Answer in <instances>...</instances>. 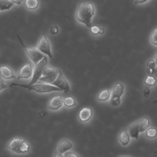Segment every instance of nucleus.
<instances>
[{"label":"nucleus","instance_id":"obj_1","mask_svg":"<svg viewBox=\"0 0 157 157\" xmlns=\"http://www.w3.org/2000/svg\"><path fill=\"white\" fill-rule=\"evenodd\" d=\"M95 7L91 2H81L78 4L76 13L77 20L87 27L92 26V18L95 14Z\"/></svg>","mask_w":157,"mask_h":157},{"label":"nucleus","instance_id":"obj_2","mask_svg":"<svg viewBox=\"0 0 157 157\" xmlns=\"http://www.w3.org/2000/svg\"><path fill=\"white\" fill-rule=\"evenodd\" d=\"M20 87L23 88H26L29 90H33L35 92L39 93H48L53 91H62V90L59 88L53 85L48 84H37L29 85L24 84L12 83L9 87L13 86Z\"/></svg>","mask_w":157,"mask_h":157},{"label":"nucleus","instance_id":"obj_3","mask_svg":"<svg viewBox=\"0 0 157 157\" xmlns=\"http://www.w3.org/2000/svg\"><path fill=\"white\" fill-rule=\"evenodd\" d=\"M7 148L13 153L17 154H24L28 153L30 145L27 141L23 138L14 137L7 145Z\"/></svg>","mask_w":157,"mask_h":157},{"label":"nucleus","instance_id":"obj_4","mask_svg":"<svg viewBox=\"0 0 157 157\" xmlns=\"http://www.w3.org/2000/svg\"><path fill=\"white\" fill-rule=\"evenodd\" d=\"M17 38L19 39L21 45L25 49V51L29 59L35 65L37 64L40 61L44 58L45 56L44 54L41 53L37 48L29 47V46L25 45L22 40L18 36H17Z\"/></svg>","mask_w":157,"mask_h":157},{"label":"nucleus","instance_id":"obj_5","mask_svg":"<svg viewBox=\"0 0 157 157\" xmlns=\"http://www.w3.org/2000/svg\"><path fill=\"white\" fill-rule=\"evenodd\" d=\"M48 65V58L47 56L44 58L36 65L35 69L33 71L32 78L29 85H33L36 84L41 77L46 67Z\"/></svg>","mask_w":157,"mask_h":157},{"label":"nucleus","instance_id":"obj_6","mask_svg":"<svg viewBox=\"0 0 157 157\" xmlns=\"http://www.w3.org/2000/svg\"><path fill=\"white\" fill-rule=\"evenodd\" d=\"M37 49L43 54L47 55L49 58H53L49 41L45 33L41 35L39 41Z\"/></svg>","mask_w":157,"mask_h":157},{"label":"nucleus","instance_id":"obj_7","mask_svg":"<svg viewBox=\"0 0 157 157\" xmlns=\"http://www.w3.org/2000/svg\"><path fill=\"white\" fill-rule=\"evenodd\" d=\"M52 84L53 85L61 89L62 91H64L65 93L71 92V86L60 70H59L57 79Z\"/></svg>","mask_w":157,"mask_h":157},{"label":"nucleus","instance_id":"obj_8","mask_svg":"<svg viewBox=\"0 0 157 157\" xmlns=\"http://www.w3.org/2000/svg\"><path fill=\"white\" fill-rule=\"evenodd\" d=\"M33 70L32 65L28 63L20 69L17 79H26L30 78L33 75Z\"/></svg>","mask_w":157,"mask_h":157},{"label":"nucleus","instance_id":"obj_9","mask_svg":"<svg viewBox=\"0 0 157 157\" xmlns=\"http://www.w3.org/2000/svg\"><path fill=\"white\" fill-rule=\"evenodd\" d=\"M63 100L61 95H57L53 97L49 102L48 108L51 110L56 111L62 107Z\"/></svg>","mask_w":157,"mask_h":157},{"label":"nucleus","instance_id":"obj_10","mask_svg":"<svg viewBox=\"0 0 157 157\" xmlns=\"http://www.w3.org/2000/svg\"><path fill=\"white\" fill-rule=\"evenodd\" d=\"M0 76L4 79L6 80L16 78L13 70L10 67L6 65L0 66Z\"/></svg>","mask_w":157,"mask_h":157},{"label":"nucleus","instance_id":"obj_11","mask_svg":"<svg viewBox=\"0 0 157 157\" xmlns=\"http://www.w3.org/2000/svg\"><path fill=\"white\" fill-rule=\"evenodd\" d=\"M72 147L73 144L71 141L67 139H63L58 145L57 151L63 155L69 151Z\"/></svg>","mask_w":157,"mask_h":157},{"label":"nucleus","instance_id":"obj_12","mask_svg":"<svg viewBox=\"0 0 157 157\" xmlns=\"http://www.w3.org/2000/svg\"><path fill=\"white\" fill-rule=\"evenodd\" d=\"M136 127L139 130V132H143L146 131L150 125V120L148 117L146 116L143 117L135 123Z\"/></svg>","mask_w":157,"mask_h":157},{"label":"nucleus","instance_id":"obj_13","mask_svg":"<svg viewBox=\"0 0 157 157\" xmlns=\"http://www.w3.org/2000/svg\"><path fill=\"white\" fill-rule=\"evenodd\" d=\"M92 111L90 108H84L79 112V119L82 122H86L91 119Z\"/></svg>","mask_w":157,"mask_h":157},{"label":"nucleus","instance_id":"obj_14","mask_svg":"<svg viewBox=\"0 0 157 157\" xmlns=\"http://www.w3.org/2000/svg\"><path fill=\"white\" fill-rule=\"evenodd\" d=\"M119 140L123 146H126L130 141V136L128 131L125 129L122 130L119 135Z\"/></svg>","mask_w":157,"mask_h":157},{"label":"nucleus","instance_id":"obj_15","mask_svg":"<svg viewBox=\"0 0 157 157\" xmlns=\"http://www.w3.org/2000/svg\"><path fill=\"white\" fill-rule=\"evenodd\" d=\"M60 69H59L57 72L53 73L51 74L48 75L46 76H42V77L40 78V81L41 82H44L46 83H52V84L58 77V75H59V72Z\"/></svg>","mask_w":157,"mask_h":157},{"label":"nucleus","instance_id":"obj_16","mask_svg":"<svg viewBox=\"0 0 157 157\" xmlns=\"http://www.w3.org/2000/svg\"><path fill=\"white\" fill-rule=\"evenodd\" d=\"M124 85L121 83H117L114 85L112 91V96L121 97L124 92Z\"/></svg>","mask_w":157,"mask_h":157},{"label":"nucleus","instance_id":"obj_17","mask_svg":"<svg viewBox=\"0 0 157 157\" xmlns=\"http://www.w3.org/2000/svg\"><path fill=\"white\" fill-rule=\"evenodd\" d=\"M128 133H129L130 137L137 139V140L139 138L140 132L135 123L129 127Z\"/></svg>","mask_w":157,"mask_h":157},{"label":"nucleus","instance_id":"obj_18","mask_svg":"<svg viewBox=\"0 0 157 157\" xmlns=\"http://www.w3.org/2000/svg\"><path fill=\"white\" fill-rule=\"evenodd\" d=\"M14 3L11 0H0V11L11 9Z\"/></svg>","mask_w":157,"mask_h":157},{"label":"nucleus","instance_id":"obj_19","mask_svg":"<svg viewBox=\"0 0 157 157\" xmlns=\"http://www.w3.org/2000/svg\"><path fill=\"white\" fill-rule=\"evenodd\" d=\"M111 93L108 89H105L101 91L97 96L98 101H106L110 97Z\"/></svg>","mask_w":157,"mask_h":157},{"label":"nucleus","instance_id":"obj_20","mask_svg":"<svg viewBox=\"0 0 157 157\" xmlns=\"http://www.w3.org/2000/svg\"><path fill=\"white\" fill-rule=\"evenodd\" d=\"M26 7L29 10H35L39 5V0H26L25 2Z\"/></svg>","mask_w":157,"mask_h":157},{"label":"nucleus","instance_id":"obj_21","mask_svg":"<svg viewBox=\"0 0 157 157\" xmlns=\"http://www.w3.org/2000/svg\"><path fill=\"white\" fill-rule=\"evenodd\" d=\"M63 104L65 107L71 108L76 105V100L73 97H67L63 100Z\"/></svg>","mask_w":157,"mask_h":157},{"label":"nucleus","instance_id":"obj_22","mask_svg":"<svg viewBox=\"0 0 157 157\" xmlns=\"http://www.w3.org/2000/svg\"><path fill=\"white\" fill-rule=\"evenodd\" d=\"M90 31L93 35L103 34L105 32V29L98 26H91L90 28Z\"/></svg>","mask_w":157,"mask_h":157},{"label":"nucleus","instance_id":"obj_23","mask_svg":"<svg viewBox=\"0 0 157 157\" xmlns=\"http://www.w3.org/2000/svg\"><path fill=\"white\" fill-rule=\"evenodd\" d=\"M157 82L156 78L153 76H151L150 75L147 76L146 78L145 83L146 84L148 85V86H153L156 84Z\"/></svg>","mask_w":157,"mask_h":157},{"label":"nucleus","instance_id":"obj_24","mask_svg":"<svg viewBox=\"0 0 157 157\" xmlns=\"http://www.w3.org/2000/svg\"><path fill=\"white\" fill-rule=\"evenodd\" d=\"M146 135L147 137L150 138H155L157 136V129L156 128H150L147 130Z\"/></svg>","mask_w":157,"mask_h":157},{"label":"nucleus","instance_id":"obj_25","mask_svg":"<svg viewBox=\"0 0 157 157\" xmlns=\"http://www.w3.org/2000/svg\"><path fill=\"white\" fill-rule=\"evenodd\" d=\"M111 106L113 107H118V106L121 104V99L120 97L115 96H112L111 98L110 101Z\"/></svg>","mask_w":157,"mask_h":157},{"label":"nucleus","instance_id":"obj_26","mask_svg":"<svg viewBox=\"0 0 157 157\" xmlns=\"http://www.w3.org/2000/svg\"><path fill=\"white\" fill-rule=\"evenodd\" d=\"M58 70H59L58 69H56V68H53V67H51V66H48V65L44 70L43 74H42V76H46L51 74L57 72Z\"/></svg>","mask_w":157,"mask_h":157},{"label":"nucleus","instance_id":"obj_27","mask_svg":"<svg viewBox=\"0 0 157 157\" xmlns=\"http://www.w3.org/2000/svg\"><path fill=\"white\" fill-rule=\"evenodd\" d=\"M150 40L152 44L157 46V28L155 29L151 33Z\"/></svg>","mask_w":157,"mask_h":157},{"label":"nucleus","instance_id":"obj_28","mask_svg":"<svg viewBox=\"0 0 157 157\" xmlns=\"http://www.w3.org/2000/svg\"><path fill=\"white\" fill-rule=\"evenodd\" d=\"M156 65L155 60H149L147 63V65L148 68H155Z\"/></svg>","mask_w":157,"mask_h":157},{"label":"nucleus","instance_id":"obj_29","mask_svg":"<svg viewBox=\"0 0 157 157\" xmlns=\"http://www.w3.org/2000/svg\"><path fill=\"white\" fill-rule=\"evenodd\" d=\"M59 31V29L58 26H52L51 29V32L52 34L53 35H55V34H58Z\"/></svg>","mask_w":157,"mask_h":157},{"label":"nucleus","instance_id":"obj_30","mask_svg":"<svg viewBox=\"0 0 157 157\" xmlns=\"http://www.w3.org/2000/svg\"><path fill=\"white\" fill-rule=\"evenodd\" d=\"M63 156L65 157H78L79 156L77 155V154H75V153H73L71 152H66L64 153V155H63Z\"/></svg>","mask_w":157,"mask_h":157},{"label":"nucleus","instance_id":"obj_31","mask_svg":"<svg viewBox=\"0 0 157 157\" xmlns=\"http://www.w3.org/2000/svg\"><path fill=\"white\" fill-rule=\"evenodd\" d=\"M7 88V86L5 84L3 80H0V91L3 89H5Z\"/></svg>","mask_w":157,"mask_h":157},{"label":"nucleus","instance_id":"obj_32","mask_svg":"<svg viewBox=\"0 0 157 157\" xmlns=\"http://www.w3.org/2000/svg\"><path fill=\"white\" fill-rule=\"evenodd\" d=\"M150 89H148V88H146L144 90V91H143V94H144V96L146 97H147L149 96V95L150 94Z\"/></svg>","mask_w":157,"mask_h":157},{"label":"nucleus","instance_id":"obj_33","mask_svg":"<svg viewBox=\"0 0 157 157\" xmlns=\"http://www.w3.org/2000/svg\"><path fill=\"white\" fill-rule=\"evenodd\" d=\"M148 0H135L134 3L135 4L137 5L138 4H143L148 1Z\"/></svg>","mask_w":157,"mask_h":157},{"label":"nucleus","instance_id":"obj_34","mask_svg":"<svg viewBox=\"0 0 157 157\" xmlns=\"http://www.w3.org/2000/svg\"><path fill=\"white\" fill-rule=\"evenodd\" d=\"M155 68H148V69L147 70V73L149 75L153 74L154 73V72H155Z\"/></svg>","mask_w":157,"mask_h":157},{"label":"nucleus","instance_id":"obj_35","mask_svg":"<svg viewBox=\"0 0 157 157\" xmlns=\"http://www.w3.org/2000/svg\"><path fill=\"white\" fill-rule=\"evenodd\" d=\"M11 1L13 2L14 3L19 5L22 4V3L24 2V0H11Z\"/></svg>","mask_w":157,"mask_h":157},{"label":"nucleus","instance_id":"obj_36","mask_svg":"<svg viewBox=\"0 0 157 157\" xmlns=\"http://www.w3.org/2000/svg\"><path fill=\"white\" fill-rule=\"evenodd\" d=\"M54 157H63V155L62 154H60V153L58 152V151H56L55 153H54Z\"/></svg>","mask_w":157,"mask_h":157},{"label":"nucleus","instance_id":"obj_37","mask_svg":"<svg viewBox=\"0 0 157 157\" xmlns=\"http://www.w3.org/2000/svg\"><path fill=\"white\" fill-rule=\"evenodd\" d=\"M155 61L156 64L157 65V52L156 53L155 55Z\"/></svg>","mask_w":157,"mask_h":157}]
</instances>
